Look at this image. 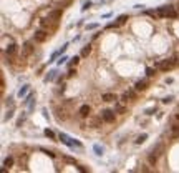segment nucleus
<instances>
[{
    "label": "nucleus",
    "mask_w": 179,
    "mask_h": 173,
    "mask_svg": "<svg viewBox=\"0 0 179 173\" xmlns=\"http://www.w3.org/2000/svg\"><path fill=\"white\" fill-rule=\"evenodd\" d=\"M76 73V67H70V70H68V75H67V78H71L73 75Z\"/></svg>",
    "instance_id": "29"
},
{
    "label": "nucleus",
    "mask_w": 179,
    "mask_h": 173,
    "mask_svg": "<svg viewBox=\"0 0 179 173\" xmlns=\"http://www.w3.org/2000/svg\"><path fill=\"white\" fill-rule=\"evenodd\" d=\"M156 10H158L161 18H168V20L179 18V12L176 9V5H162V7H158Z\"/></svg>",
    "instance_id": "2"
},
{
    "label": "nucleus",
    "mask_w": 179,
    "mask_h": 173,
    "mask_svg": "<svg viewBox=\"0 0 179 173\" xmlns=\"http://www.w3.org/2000/svg\"><path fill=\"white\" fill-rule=\"evenodd\" d=\"M50 35H51L50 30H47V28L40 27V28H36V30L33 32V35H32V40H33L35 43H43V42H47V40L50 38Z\"/></svg>",
    "instance_id": "4"
},
{
    "label": "nucleus",
    "mask_w": 179,
    "mask_h": 173,
    "mask_svg": "<svg viewBox=\"0 0 179 173\" xmlns=\"http://www.w3.org/2000/svg\"><path fill=\"white\" fill-rule=\"evenodd\" d=\"M76 168H78L80 171H86V168H83V167H81V165H78V167H76Z\"/></svg>",
    "instance_id": "39"
},
{
    "label": "nucleus",
    "mask_w": 179,
    "mask_h": 173,
    "mask_svg": "<svg viewBox=\"0 0 179 173\" xmlns=\"http://www.w3.org/2000/svg\"><path fill=\"white\" fill-rule=\"evenodd\" d=\"M67 60H70L68 57H62V58L58 60V65H63V63H67Z\"/></svg>",
    "instance_id": "36"
},
{
    "label": "nucleus",
    "mask_w": 179,
    "mask_h": 173,
    "mask_svg": "<svg viewBox=\"0 0 179 173\" xmlns=\"http://www.w3.org/2000/svg\"><path fill=\"white\" fill-rule=\"evenodd\" d=\"M115 112L118 115H126V113H129V107H128V103H124V102L116 100L115 102Z\"/></svg>",
    "instance_id": "12"
},
{
    "label": "nucleus",
    "mask_w": 179,
    "mask_h": 173,
    "mask_svg": "<svg viewBox=\"0 0 179 173\" xmlns=\"http://www.w3.org/2000/svg\"><path fill=\"white\" fill-rule=\"evenodd\" d=\"M154 67H156L159 72H169V70H173L174 67H179V57H171V58H162V60H158L156 63H154Z\"/></svg>",
    "instance_id": "1"
},
{
    "label": "nucleus",
    "mask_w": 179,
    "mask_h": 173,
    "mask_svg": "<svg viewBox=\"0 0 179 173\" xmlns=\"http://www.w3.org/2000/svg\"><path fill=\"white\" fill-rule=\"evenodd\" d=\"M48 17L50 18H53V20H58L60 22V18H62V15H63V9L62 7H56V9H51V10H48Z\"/></svg>",
    "instance_id": "16"
},
{
    "label": "nucleus",
    "mask_w": 179,
    "mask_h": 173,
    "mask_svg": "<svg viewBox=\"0 0 179 173\" xmlns=\"http://www.w3.org/2000/svg\"><path fill=\"white\" fill-rule=\"evenodd\" d=\"M55 77H56V70H50V72L47 73V77H45V82H51Z\"/></svg>",
    "instance_id": "23"
},
{
    "label": "nucleus",
    "mask_w": 179,
    "mask_h": 173,
    "mask_svg": "<svg viewBox=\"0 0 179 173\" xmlns=\"http://www.w3.org/2000/svg\"><path fill=\"white\" fill-rule=\"evenodd\" d=\"M80 63V57H71L70 62H68V67H76Z\"/></svg>",
    "instance_id": "24"
},
{
    "label": "nucleus",
    "mask_w": 179,
    "mask_h": 173,
    "mask_svg": "<svg viewBox=\"0 0 179 173\" xmlns=\"http://www.w3.org/2000/svg\"><path fill=\"white\" fill-rule=\"evenodd\" d=\"M138 97H139V92L136 88H126L123 93H121L120 100L124 102V103H133V102H138Z\"/></svg>",
    "instance_id": "5"
},
{
    "label": "nucleus",
    "mask_w": 179,
    "mask_h": 173,
    "mask_svg": "<svg viewBox=\"0 0 179 173\" xmlns=\"http://www.w3.org/2000/svg\"><path fill=\"white\" fill-rule=\"evenodd\" d=\"M12 117H13V110H9V112H7V115H5V120H10Z\"/></svg>",
    "instance_id": "35"
},
{
    "label": "nucleus",
    "mask_w": 179,
    "mask_h": 173,
    "mask_svg": "<svg viewBox=\"0 0 179 173\" xmlns=\"http://www.w3.org/2000/svg\"><path fill=\"white\" fill-rule=\"evenodd\" d=\"M164 153V143H158L156 147H153V150L148 153V163L151 165V167H156L158 165V160H159V156H162Z\"/></svg>",
    "instance_id": "3"
},
{
    "label": "nucleus",
    "mask_w": 179,
    "mask_h": 173,
    "mask_svg": "<svg viewBox=\"0 0 179 173\" xmlns=\"http://www.w3.org/2000/svg\"><path fill=\"white\" fill-rule=\"evenodd\" d=\"M53 110H55V117H56V120L58 122H67L68 120V110H67V105L62 103V107H58V105H55L53 107Z\"/></svg>",
    "instance_id": "8"
},
{
    "label": "nucleus",
    "mask_w": 179,
    "mask_h": 173,
    "mask_svg": "<svg viewBox=\"0 0 179 173\" xmlns=\"http://www.w3.org/2000/svg\"><path fill=\"white\" fill-rule=\"evenodd\" d=\"M91 43H88V45H85L83 47V50H81V57H83V58H86V57L90 55V53H91Z\"/></svg>",
    "instance_id": "19"
},
{
    "label": "nucleus",
    "mask_w": 179,
    "mask_h": 173,
    "mask_svg": "<svg viewBox=\"0 0 179 173\" xmlns=\"http://www.w3.org/2000/svg\"><path fill=\"white\" fill-rule=\"evenodd\" d=\"M25 118H27V115H25V113H23V115H22V117H20V118H18V120H17V127H20V125H22V123H23V122H25Z\"/></svg>",
    "instance_id": "33"
},
{
    "label": "nucleus",
    "mask_w": 179,
    "mask_h": 173,
    "mask_svg": "<svg viewBox=\"0 0 179 173\" xmlns=\"http://www.w3.org/2000/svg\"><path fill=\"white\" fill-rule=\"evenodd\" d=\"M58 25H60V22H58V20H53V18H50V17H48V15H47V17H45V18H42V20H40V27H43V28H47V30H50L51 34L58 30Z\"/></svg>",
    "instance_id": "6"
},
{
    "label": "nucleus",
    "mask_w": 179,
    "mask_h": 173,
    "mask_svg": "<svg viewBox=\"0 0 179 173\" xmlns=\"http://www.w3.org/2000/svg\"><path fill=\"white\" fill-rule=\"evenodd\" d=\"M96 27H98V23H90V25H86V30H93Z\"/></svg>",
    "instance_id": "38"
},
{
    "label": "nucleus",
    "mask_w": 179,
    "mask_h": 173,
    "mask_svg": "<svg viewBox=\"0 0 179 173\" xmlns=\"http://www.w3.org/2000/svg\"><path fill=\"white\" fill-rule=\"evenodd\" d=\"M60 55H62V50H56V52H53V53H51V57H50V60H48V62H55V58H58Z\"/></svg>",
    "instance_id": "26"
},
{
    "label": "nucleus",
    "mask_w": 179,
    "mask_h": 173,
    "mask_svg": "<svg viewBox=\"0 0 179 173\" xmlns=\"http://www.w3.org/2000/svg\"><path fill=\"white\" fill-rule=\"evenodd\" d=\"M93 150L96 151V155H101V153H103V147H100V145H95V147H93Z\"/></svg>",
    "instance_id": "32"
},
{
    "label": "nucleus",
    "mask_w": 179,
    "mask_h": 173,
    "mask_svg": "<svg viewBox=\"0 0 179 173\" xmlns=\"http://www.w3.org/2000/svg\"><path fill=\"white\" fill-rule=\"evenodd\" d=\"M118 22H120V25H124V23L128 22V15H120V17H118Z\"/></svg>",
    "instance_id": "27"
},
{
    "label": "nucleus",
    "mask_w": 179,
    "mask_h": 173,
    "mask_svg": "<svg viewBox=\"0 0 179 173\" xmlns=\"http://www.w3.org/2000/svg\"><path fill=\"white\" fill-rule=\"evenodd\" d=\"M32 53H35V45H33V42H25V43H23V47H22V55H20V58L27 60Z\"/></svg>",
    "instance_id": "10"
},
{
    "label": "nucleus",
    "mask_w": 179,
    "mask_h": 173,
    "mask_svg": "<svg viewBox=\"0 0 179 173\" xmlns=\"http://www.w3.org/2000/svg\"><path fill=\"white\" fill-rule=\"evenodd\" d=\"M134 88L138 90V92H144V90H148V86H149V77H146V78H141V80H138V82H134Z\"/></svg>",
    "instance_id": "13"
},
{
    "label": "nucleus",
    "mask_w": 179,
    "mask_h": 173,
    "mask_svg": "<svg viewBox=\"0 0 179 173\" xmlns=\"http://www.w3.org/2000/svg\"><path fill=\"white\" fill-rule=\"evenodd\" d=\"M100 115H101V118H103V122L108 123V125L115 123L116 118H118V113L115 112V108H105V110L100 112Z\"/></svg>",
    "instance_id": "7"
},
{
    "label": "nucleus",
    "mask_w": 179,
    "mask_h": 173,
    "mask_svg": "<svg viewBox=\"0 0 179 173\" xmlns=\"http://www.w3.org/2000/svg\"><path fill=\"white\" fill-rule=\"evenodd\" d=\"M153 113H156V107H151V108H146L144 110V115H148V117H149V115H153Z\"/></svg>",
    "instance_id": "28"
},
{
    "label": "nucleus",
    "mask_w": 179,
    "mask_h": 173,
    "mask_svg": "<svg viewBox=\"0 0 179 173\" xmlns=\"http://www.w3.org/2000/svg\"><path fill=\"white\" fill-rule=\"evenodd\" d=\"M90 115H91V107H90L88 103L80 105V108H78V117L83 118V120H88Z\"/></svg>",
    "instance_id": "15"
},
{
    "label": "nucleus",
    "mask_w": 179,
    "mask_h": 173,
    "mask_svg": "<svg viewBox=\"0 0 179 173\" xmlns=\"http://www.w3.org/2000/svg\"><path fill=\"white\" fill-rule=\"evenodd\" d=\"M106 27L108 28H118V27H120V22H118V20H116V22H109Z\"/></svg>",
    "instance_id": "30"
},
{
    "label": "nucleus",
    "mask_w": 179,
    "mask_h": 173,
    "mask_svg": "<svg viewBox=\"0 0 179 173\" xmlns=\"http://www.w3.org/2000/svg\"><path fill=\"white\" fill-rule=\"evenodd\" d=\"M173 102V97H164L162 98V103H171Z\"/></svg>",
    "instance_id": "37"
},
{
    "label": "nucleus",
    "mask_w": 179,
    "mask_h": 173,
    "mask_svg": "<svg viewBox=\"0 0 179 173\" xmlns=\"http://www.w3.org/2000/svg\"><path fill=\"white\" fill-rule=\"evenodd\" d=\"M28 88H30V85H22V86H20V90H18V97H20V98H25V97H27Z\"/></svg>",
    "instance_id": "20"
},
{
    "label": "nucleus",
    "mask_w": 179,
    "mask_h": 173,
    "mask_svg": "<svg viewBox=\"0 0 179 173\" xmlns=\"http://www.w3.org/2000/svg\"><path fill=\"white\" fill-rule=\"evenodd\" d=\"M45 137H47V138H50V140H55L56 138V135H55V131L53 130H45Z\"/></svg>",
    "instance_id": "25"
},
{
    "label": "nucleus",
    "mask_w": 179,
    "mask_h": 173,
    "mask_svg": "<svg viewBox=\"0 0 179 173\" xmlns=\"http://www.w3.org/2000/svg\"><path fill=\"white\" fill-rule=\"evenodd\" d=\"M13 162H15V160H13V156H7V158L5 160H3V168H2V170L3 171H7V170H9V168H12V167H13Z\"/></svg>",
    "instance_id": "18"
},
{
    "label": "nucleus",
    "mask_w": 179,
    "mask_h": 173,
    "mask_svg": "<svg viewBox=\"0 0 179 173\" xmlns=\"http://www.w3.org/2000/svg\"><path fill=\"white\" fill-rule=\"evenodd\" d=\"M90 7H91V2H90V0H86V2L83 3V7H81V10H88Z\"/></svg>",
    "instance_id": "34"
},
{
    "label": "nucleus",
    "mask_w": 179,
    "mask_h": 173,
    "mask_svg": "<svg viewBox=\"0 0 179 173\" xmlns=\"http://www.w3.org/2000/svg\"><path fill=\"white\" fill-rule=\"evenodd\" d=\"M146 140H148V133H141V135H138V138L134 140V143L136 145H141V143H144Z\"/></svg>",
    "instance_id": "21"
},
{
    "label": "nucleus",
    "mask_w": 179,
    "mask_h": 173,
    "mask_svg": "<svg viewBox=\"0 0 179 173\" xmlns=\"http://www.w3.org/2000/svg\"><path fill=\"white\" fill-rule=\"evenodd\" d=\"M169 138L171 140H179V123H173L169 127Z\"/></svg>",
    "instance_id": "17"
},
{
    "label": "nucleus",
    "mask_w": 179,
    "mask_h": 173,
    "mask_svg": "<svg viewBox=\"0 0 179 173\" xmlns=\"http://www.w3.org/2000/svg\"><path fill=\"white\" fill-rule=\"evenodd\" d=\"M58 138L62 140V142L65 143V145H68L70 148H83V145H81V142H78V140H73L70 138L68 135H65V133H58Z\"/></svg>",
    "instance_id": "9"
},
{
    "label": "nucleus",
    "mask_w": 179,
    "mask_h": 173,
    "mask_svg": "<svg viewBox=\"0 0 179 173\" xmlns=\"http://www.w3.org/2000/svg\"><path fill=\"white\" fill-rule=\"evenodd\" d=\"M103 118H101V115H90L88 117V127H91V128H101V125H103Z\"/></svg>",
    "instance_id": "11"
},
{
    "label": "nucleus",
    "mask_w": 179,
    "mask_h": 173,
    "mask_svg": "<svg viewBox=\"0 0 179 173\" xmlns=\"http://www.w3.org/2000/svg\"><path fill=\"white\" fill-rule=\"evenodd\" d=\"M42 150H43L47 155H50L51 158H56V155H55V151H53V150H47V148H42Z\"/></svg>",
    "instance_id": "31"
},
{
    "label": "nucleus",
    "mask_w": 179,
    "mask_h": 173,
    "mask_svg": "<svg viewBox=\"0 0 179 173\" xmlns=\"http://www.w3.org/2000/svg\"><path fill=\"white\" fill-rule=\"evenodd\" d=\"M116 100H120L118 95L115 92H103L101 93V102H105V103H115Z\"/></svg>",
    "instance_id": "14"
},
{
    "label": "nucleus",
    "mask_w": 179,
    "mask_h": 173,
    "mask_svg": "<svg viewBox=\"0 0 179 173\" xmlns=\"http://www.w3.org/2000/svg\"><path fill=\"white\" fill-rule=\"evenodd\" d=\"M156 72H158V68L156 67H148L146 68V77H149V78H153V77H156Z\"/></svg>",
    "instance_id": "22"
}]
</instances>
